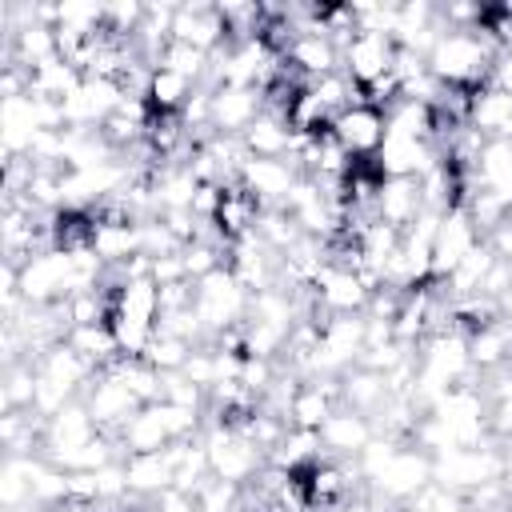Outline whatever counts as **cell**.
I'll return each instance as SVG.
<instances>
[{
    "instance_id": "obj_1",
    "label": "cell",
    "mask_w": 512,
    "mask_h": 512,
    "mask_svg": "<svg viewBox=\"0 0 512 512\" xmlns=\"http://www.w3.org/2000/svg\"><path fill=\"white\" fill-rule=\"evenodd\" d=\"M500 44L488 36V28H476V32H456V28H444L440 40L432 44V52L424 56L428 60V72L444 84V88H464V92H476L488 84V68L496 60Z\"/></svg>"
},
{
    "instance_id": "obj_2",
    "label": "cell",
    "mask_w": 512,
    "mask_h": 512,
    "mask_svg": "<svg viewBox=\"0 0 512 512\" xmlns=\"http://www.w3.org/2000/svg\"><path fill=\"white\" fill-rule=\"evenodd\" d=\"M192 308L204 324V336L208 340H220L228 332H236L244 320H248V308H252V292L240 284V276L224 264L216 272H208L204 280L192 284Z\"/></svg>"
},
{
    "instance_id": "obj_3",
    "label": "cell",
    "mask_w": 512,
    "mask_h": 512,
    "mask_svg": "<svg viewBox=\"0 0 512 512\" xmlns=\"http://www.w3.org/2000/svg\"><path fill=\"white\" fill-rule=\"evenodd\" d=\"M200 440H204V452H208L216 480H232V484L248 488L268 468V452L228 420H204Z\"/></svg>"
},
{
    "instance_id": "obj_4",
    "label": "cell",
    "mask_w": 512,
    "mask_h": 512,
    "mask_svg": "<svg viewBox=\"0 0 512 512\" xmlns=\"http://www.w3.org/2000/svg\"><path fill=\"white\" fill-rule=\"evenodd\" d=\"M16 284H20V300L32 304V308L64 304L76 292V252L60 248V244L32 252L16 268Z\"/></svg>"
},
{
    "instance_id": "obj_5",
    "label": "cell",
    "mask_w": 512,
    "mask_h": 512,
    "mask_svg": "<svg viewBox=\"0 0 512 512\" xmlns=\"http://www.w3.org/2000/svg\"><path fill=\"white\" fill-rule=\"evenodd\" d=\"M508 452L504 444L488 440V444H476V448H448L440 456H432V484L456 492V496H472L476 488L492 484L504 476V464H508Z\"/></svg>"
},
{
    "instance_id": "obj_6",
    "label": "cell",
    "mask_w": 512,
    "mask_h": 512,
    "mask_svg": "<svg viewBox=\"0 0 512 512\" xmlns=\"http://www.w3.org/2000/svg\"><path fill=\"white\" fill-rule=\"evenodd\" d=\"M428 484H432V456L408 440V444H400V448L392 452V460L368 480V496L404 508V504H412Z\"/></svg>"
},
{
    "instance_id": "obj_7",
    "label": "cell",
    "mask_w": 512,
    "mask_h": 512,
    "mask_svg": "<svg viewBox=\"0 0 512 512\" xmlns=\"http://www.w3.org/2000/svg\"><path fill=\"white\" fill-rule=\"evenodd\" d=\"M368 300H372L368 280L352 264L328 260L324 272L312 284V320H320V316H344V312H364Z\"/></svg>"
},
{
    "instance_id": "obj_8",
    "label": "cell",
    "mask_w": 512,
    "mask_h": 512,
    "mask_svg": "<svg viewBox=\"0 0 512 512\" xmlns=\"http://www.w3.org/2000/svg\"><path fill=\"white\" fill-rule=\"evenodd\" d=\"M384 132H388V120H384V112H380L376 104H368V100L344 108V112L332 120V128H328V136H332L356 164H372V160H376V152H380V144H384Z\"/></svg>"
},
{
    "instance_id": "obj_9",
    "label": "cell",
    "mask_w": 512,
    "mask_h": 512,
    "mask_svg": "<svg viewBox=\"0 0 512 512\" xmlns=\"http://www.w3.org/2000/svg\"><path fill=\"white\" fill-rule=\"evenodd\" d=\"M300 176H304V172H300V164H296L292 156H284V160L248 156V160L240 164V172H236V184H240L260 208H284Z\"/></svg>"
},
{
    "instance_id": "obj_10",
    "label": "cell",
    "mask_w": 512,
    "mask_h": 512,
    "mask_svg": "<svg viewBox=\"0 0 512 512\" xmlns=\"http://www.w3.org/2000/svg\"><path fill=\"white\" fill-rule=\"evenodd\" d=\"M96 436H100V428H96V420H92L88 404H84V400H72V404H64L56 416H48V420H44L40 452H44L56 468H68V460H72L84 444H92Z\"/></svg>"
},
{
    "instance_id": "obj_11",
    "label": "cell",
    "mask_w": 512,
    "mask_h": 512,
    "mask_svg": "<svg viewBox=\"0 0 512 512\" xmlns=\"http://www.w3.org/2000/svg\"><path fill=\"white\" fill-rule=\"evenodd\" d=\"M84 404H88V412H92V420H96V428L100 432H108V436H120V428L144 408L136 396H132V388L112 372V368H100L96 372V380L84 388V396H80Z\"/></svg>"
},
{
    "instance_id": "obj_12",
    "label": "cell",
    "mask_w": 512,
    "mask_h": 512,
    "mask_svg": "<svg viewBox=\"0 0 512 512\" xmlns=\"http://www.w3.org/2000/svg\"><path fill=\"white\" fill-rule=\"evenodd\" d=\"M124 88L120 80H104V76H84L64 100V128H104V120L120 108Z\"/></svg>"
},
{
    "instance_id": "obj_13",
    "label": "cell",
    "mask_w": 512,
    "mask_h": 512,
    "mask_svg": "<svg viewBox=\"0 0 512 512\" xmlns=\"http://www.w3.org/2000/svg\"><path fill=\"white\" fill-rule=\"evenodd\" d=\"M484 236L476 232V224H472V216H468V208L464 204H456V208H448L444 216H440V228H436V244H432V280L440 284V280H448L452 272H456V264L480 244Z\"/></svg>"
},
{
    "instance_id": "obj_14",
    "label": "cell",
    "mask_w": 512,
    "mask_h": 512,
    "mask_svg": "<svg viewBox=\"0 0 512 512\" xmlns=\"http://www.w3.org/2000/svg\"><path fill=\"white\" fill-rule=\"evenodd\" d=\"M392 56H396V40L384 32H356L344 48H340V68L360 84H376L392 72Z\"/></svg>"
},
{
    "instance_id": "obj_15",
    "label": "cell",
    "mask_w": 512,
    "mask_h": 512,
    "mask_svg": "<svg viewBox=\"0 0 512 512\" xmlns=\"http://www.w3.org/2000/svg\"><path fill=\"white\" fill-rule=\"evenodd\" d=\"M264 112V88H232L220 84L208 96V124L220 136H244L248 124Z\"/></svg>"
},
{
    "instance_id": "obj_16",
    "label": "cell",
    "mask_w": 512,
    "mask_h": 512,
    "mask_svg": "<svg viewBox=\"0 0 512 512\" xmlns=\"http://www.w3.org/2000/svg\"><path fill=\"white\" fill-rule=\"evenodd\" d=\"M172 40L200 48V52H220L224 44H232L228 24L220 16L216 4H176V20H172Z\"/></svg>"
},
{
    "instance_id": "obj_17",
    "label": "cell",
    "mask_w": 512,
    "mask_h": 512,
    "mask_svg": "<svg viewBox=\"0 0 512 512\" xmlns=\"http://www.w3.org/2000/svg\"><path fill=\"white\" fill-rule=\"evenodd\" d=\"M284 64H288L304 84H308V80H320V76H328V72H340V44H336L328 32H320V24H316V28H304V32H296V36L288 40Z\"/></svg>"
},
{
    "instance_id": "obj_18",
    "label": "cell",
    "mask_w": 512,
    "mask_h": 512,
    "mask_svg": "<svg viewBox=\"0 0 512 512\" xmlns=\"http://www.w3.org/2000/svg\"><path fill=\"white\" fill-rule=\"evenodd\" d=\"M32 364H36V376H40V380L56 384V388H60V392H68L72 400H76V396H84V388H88V384L96 380V372H100V368H96L92 360H84L68 340L52 344V348H48V352H40Z\"/></svg>"
},
{
    "instance_id": "obj_19",
    "label": "cell",
    "mask_w": 512,
    "mask_h": 512,
    "mask_svg": "<svg viewBox=\"0 0 512 512\" xmlns=\"http://www.w3.org/2000/svg\"><path fill=\"white\" fill-rule=\"evenodd\" d=\"M464 188H484L496 200L512 208V144L508 140H488L468 172H460V196Z\"/></svg>"
},
{
    "instance_id": "obj_20",
    "label": "cell",
    "mask_w": 512,
    "mask_h": 512,
    "mask_svg": "<svg viewBox=\"0 0 512 512\" xmlns=\"http://www.w3.org/2000/svg\"><path fill=\"white\" fill-rule=\"evenodd\" d=\"M372 436H376L372 416H364V412H356V408H344V404H340V408L324 420V428H320L324 452H328L332 460H356V456L368 448Z\"/></svg>"
},
{
    "instance_id": "obj_21",
    "label": "cell",
    "mask_w": 512,
    "mask_h": 512,
    "mask_svg": "<svg viewBox=\"0 0 512 512\" xmlns=\"http://www.w3.org/2000/svg\"><path fill=\"white\" fill-rule=\"evenodd\" d=\"M420 212H424V196H420V180L416 176H380L376 220H384V224L404 232Z\"/></svg>"
},
{
    "instance_id": "obj_22",
    "label": "cell",
    "mask_w": 512,
    "mask_h": 512,
    "mask_svg": "<svg viewBox=\"0 0 512 512\" xmlns=\"http://www.w3.org/2000/svg\"><path fill=\"white\" fill-rule=\"evenodd\" d=\"M468 124L484 140H508L512 144V92H500L492 84L468 92Z\"/></svg>"
},
{
    "instance_id": "obj_23",
    "label": "cell",
    "mask_w": 512,
    "mask_h": 512,
    "mask_svg": "<svg viewBox=\"0 0 512 512\" xmlns=\"http://www.w3.org/2000/svg\"><path fill=\"white\" fill-rule=\"evenodd\" d=\"M464 336H468L472 368L480 376H492V372L512 364V324L504 316H496V320H488V324H480V328H472Z\"/></svg>"
},
{
    "instance_id": "obj_24",
    "label": "cell",
    "mask_w": 512,
    "mask_h": 512,
    "mask_svg": "<svg viewBox=\"0 0 512 512\" xmlns=\"http://www.w3.org/2000/svg\"><path fill=\"white\" fill-rule=\"evenodd\" d=\"M172 448V444H168ZM132 452L124 456V472H128V492L144 504H152L160 492L172 488V452Z\"/></svg>"
},
{
    "instance_id": "obj_25",
    "label": "cell",
    "mask_w": 512,
    "mask_h": 512,
    "mask_svg": "<svg viewBox=\"0 0 512 512\" xmlns=\"http://www.w3.org/2000/svg\"><path fill=\"white\" fill-rule=\"evenodd\" d=\"M388 380H384V372H372V368H364V364H356V368H348L344 376H340V404L344 408H356V412H364V416H376L384 404H388Z\"/></svg>"
},
{
    "instance_id": "obj_26",
    "label": "cell",
    "mask_w": 512,
    "mask_h": 512,
    "mask_svg": "<svg viewBox=\"0 0 512 512\" xmlns=\"http://www.w3.org/2000/svg\"><path fill=\"white\" fill-rule=\"evenodd\" d=\"M324 456H328V452H324L320 432H308V428H292V424H288L284 440L268 452V464H272V468H280V472L300 476V472H308L312 464H320Z\"/></svg>"
},
{
    "instance_id": "obj_27",
    "label": "cell",
    "mask_w": 512,
    "mask_h": 512,
    "mask_svg": "<svg viewBox=\"0 0 512 512\" xmlns=\"http://www.w3.org/2000/svg\"><path fill=\"white\" fill-rule=\"evenodd\" d=\"M84 80V72L68 60V56H48L44 64H36V68H28V92H36V96H44V100H64L76 84Z\"/></svg>"
},
{
    "instance_id": "obj_28",
    "label": "cell",
    "mask_w": 512,
    "mask_h": 512,
    "mask_svg": "<svg viewBox=\"0 0 512 512\" xmlns=\"http://www.w3.org/2000/svg\"><path fill=\"white\" fill-rule=\"evenodd\" d=\"M196 88L200 84H192V80H184V76H176V72H168V68H152V80H148V108H152V116H180L184 112V104L196 96Z\"/></svg>"
},
{
    "instance_id": "obj_29",
    "label": "cell",
    "mask_w": 512,
    "mask_h": 512,
    "mask_svg": "<svg viewBox=\"0 0 512 512\" xmlns=\"http://www.w3.org/2000/svg\"><path fill=\"white\" fill-rule=\"evenodd\" d=\"M84 360H92L96 368H108L120 360V348H116V336L108 324H76L68 336H64Z\"/></svg>"
},
{
    "instance_id": "obj_30",
    "label": "cell",
    "mask_w": 512,
    "mask_h": 512,
    "mask_svg": "<svg viewBox=\"0 0 512 512\" xmlns=\"http://www.w3.org/2000/svg\"><path fill=\"white\" fill-rule=\"evenodd\" d=\"M260 240H264V248H272L276 256H284L304 232H300V224L292 220V212L288 208H260V216H256V228H252Z\"/></svg>"
},
{
    "instance_id": "obj_31",
    "label": "cell",
    "mask_w": 512,
    "mask_h": 512,
    "mask_svg": "<svg viewBox=\"0 0 512 512\" xmlns=\"http://www.w3.org/2000/svg\"><path fill=\"white\" fill-rule=\"evenodd\" d=\"M156 68H168V72H176V76H184L192 84H204L208 80V68H212V56L200 52V48H188V44L168 40L164 52L156 56Z\"/></svg>"
},
{
    "instance_id": "obj_32",
    "label": "cell",
    "mask_w": 512,
    "mask_h": 512,
    "mask_svg": "<svg viewBox=\"0 0 512 512\" xmlns=\"http://www.w3.org/2000/svg\"><path fill=\"white\" fill-rule=\"evenodd\" d=\"M192 348L196 344H188V340H180V336H168V332H160L156 328V336H152V344L144 348V364H152L156 372H180L184 364H188V356H192Z\"/></svg>"
},
{
    "instance_id": "obj_33",
    "label": "cell",
    "mask_w": 512,
    "mask_h": 512,
    "mask_svg": "<svg viewBox=\"0 0 512 512\" xmlns=\"http://www.w3.org/2000/svg\"><path fill=\"white\" fill-rule=\"evenodd\" d=\"M4 408H20L28 412L32 408V396H36V364L32 360H16V364H4Z\"/></svg>"
},
{
    "instance_id": "obj_34",
    "label": "cell",
    "mask_w": 512,
    "mask_h": 512,
    "mask_svg": "<svg viewBox=\"0 0 512 512\" xmlns=\"http://www.w3.org/2000/svg\"><path fill=\"white\" fill-rule=\"evenodd\" d=\"M192 500H196V512H236V508L244 504V488L232 484V480L208 476V480L192 492Z\"/></svg>"
},
{
    "instance_id": "obj_35",
    "label": "cell",
    "mask_w": 512,
    "mask_h": 512,
    "mask_svg": "<svg viewBox=\"0 0 512 512\" xmlns=\"http://www.w3.org/2000/svg\"><path fill=\"white\" fill-rule=\"evenodd\" d=\"M152 512H196V500L188 492H180V488H168V492H160L152 500Z\"/></svg>"
},
{
    "instance_id": "obj_36",
    "label": "cell",
    "mask_w": 512,
    "mask_h": 512,
    "mask_svg": "<svg viewBox=\"0 0 512 512\" xmlns=\"http://www.w3.org/2000/svg\"><path fill=\"white\" fill-rule=\"evenodd\" d=\"M488 244H492V252H496L500 260H508V264H512V212H508V216L488 232Z\"/></svg>"
},
{
    "instance_id": "obj_37",
    "label": "cell",
    "mask_w": 512,
    "mask_h": 512,
    "mask_svg": "<svg viewBox=\"0 0 512 512\" xmlns=\"http://www.w3.org/2000/svg\"><path fill=\"white\" fill-rule=\"evenodd\" d=\"M460 512H480V508H476L472 500H464V504H460Z\"/></svg>"
}]
</instances>
